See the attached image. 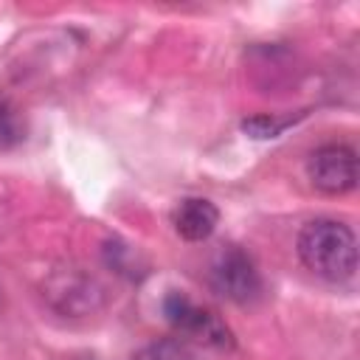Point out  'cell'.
I'll use <instances>...</instances> for the list:
<instances>
[{
  "mask_svg": "<svg viewBox=\"0 0 360 360\" xmlns=\"http://www.w3.org/2000/svg\"><path fill=\"white\" fill-rule=\"evenodd\" d=\"M304 115H307V112H298V115H273V112H270V115H267V112L250 115V118L242 121V132H245L248 138H253V141H270V138H278L284 129L295 127Z\"/></svg>",
  "mask_w": 360,
  "mask_h": 360,
  "instance_id": "cell-7",
  "label": "cell"
},
{
  "mask_svg": "<svg viewBox=\"0 0 360 360\" xmlns=\"http://www.w3.org/2000/svg\"><path fill=\"white\" fill-rule=\"evenodd\" d=\"M163 315L180 335H191V338H197L208 346H217V349H233V335L219 321V315L205 309V307H197L186 292L172 290L163 298Z\"/></svg>",
  "mask_w": 360,
  "mask_h": 360,
  "instance_id": "cell-3",
  "label": "cell"
},
{
  "mask_svg": "<svg viewBox=\"0 0 360 360\" xmlns=\"http://www.w3.org/2000/svg\"><path fill=\"white\" fill-rule=\"evenodd\" d=\"M298 259L326 281H349L357 270V239L349 225L318 217L298 233Z\"/></svg>",
  "mask_w": 360,
  "mask_h": 360,
  "instance_id": "cell-1",
  "label": "cell"
},
{
  "mask_svg": "<svg viewBox=\"0 0 360 360\" xmlns=\"http://www.w3.org/2000/svg\"><path fill=\"white\" fill-rule=\"evenodd\" d=\"M22 141V124L11 104L0 101V149H11Z\"/></svg>",
  "mask_w": 360,
  "mask_h": 360,
  "instance_id": "cell-9",
  "label": "cell"
},
{
  "mask_svg": "<svg viewBox=\"0 0 360 360\" xmlns=\"http://www.w3.org/2000/svg\"><path fill=\"white\" fill-rule=\"evenodd\" d=\"M45 295L65 315H87L101 304L104 290L93 276L82 273L79 267H68L56 270L45 281Z\"/></svg>",
  "mask_w": 360,
  "mask_h": 360,
  "instance_id": "cell-5",
  "label": "cell"
},
{
  "mask_svg": "<svg viewBox=\"0 0 360 360\" xmlns=\"http://www.w3.org/2000/svg\"><path fill=\"white\" fill-rule=\"evenodd\" d=\"M132 360H197L194 352L188 349V343L177 340V338H163V340H152L146 346H141Z\"/></svg>",
  "mask_w": 360,
  "mask_h": 360,
  "instance_id": "cell-8",
  "label": "cell"
},
{
  "mask_svg": "<svg viewBox=\"0 0 360 360\" xmlns=\"http://www.w3.org/2000/svg\"><path fill=\"white\" fill-rule=\"evenodd\" d=\"M172 225L186 242H205L219 225V208L205 197H186L172 211Z\"/></svg>",
  "mask_w": 360,
  "mask_h": 360,
  "instance_id": "cell-6",
  "label": "cell"
},
{
  "mask_svg": "<svg viewBox=\"0 0 360 360\" xmlns=\"http://www.w3.org/2000/svg\"><path fill=\"white\" fill-rule=\"evenodd\" d=\"M211 287L233 304H253L262 295V273L248 250L225 245L211 262Z\"/></svg>",
  "mask_w": 360,
  "mask_h": 360,
  "instance_id": "cell-2",
  "label": "cell"
},
{
  "mask_svg": "<svg viewBox=\"0 0 360 360\" xmlns=\"http://www.w3.org/2000/svg\"><path fill=\"white\" fill-rule=\"evenodd\" d=\"M307 177L323 194H346L357 186V155L352 146L326 143L307 158Z\"/></svg>",
  "mask_w": 360,
  "mask_h": 360,
  "instance_id": "cell-4",
  "label": "cell"
}]
</instances>
